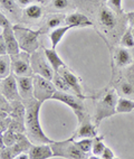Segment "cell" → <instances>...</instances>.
<instances>
[{
    "instance_id": "9",
    "label": "cell",
    "mask_w": 134,
    "mask_h": 159,
    "mask_svg": "<svg viewBox=\"0 0 134 159\" xmlns=\"http://www.w3.org/2000/svg\"><path fill=\"white\" fill-rule=\"evenodd\" d=\"M32 66L35 74H39L41 76L53 81L56 72L54 71V68L51 67V65L49 64L46 56L44 57L39 53L35 52L34 54L32 55Z\"/></svg>"
},
{
    "instance_id": "28",
    "label": "cell",
    "mask_w": 134,
    "mask_h": 159,
    "mask_svg": "<svg viewBox=\"0 0 134 159\" xmlns=\"http://www.w3.org/2000/svg\"><path fill=\"white\" fill-rule=\"evenodd\" d=\"M119 91L123 94V95H125L128 98H132L134 97V85L132 84L131 82H122L119 84Z\"/></svg>"
},
{
    "instance_id": "10",
    "label": "cell",
    "mask_w": 134,
    "mask_h": 159,
    "mask_svg": "<svg viewBox=\"0 0 134 159\" xmlns=\"http://www.w3.org/2000/svg\"><path fill=\"white\" fill-rule=\"evenodd\" d=\"M57 73H59L60 75L66 80V82L68 83V85L71 86V90L74 91V93L76 94V95H78V97L82 98V99H85L86 97L83 93V88H82V84H80V79H78V77H77L76 75L71 71V70H68L67 66L66 65L62 66Z\"/></svg>"
},
{
    "instance_id": "18",
    "label": "cell",
    "mask_w": 134,
    "mask_h": 159,
    "mask_svg": "<svg viewBox=\"0 0 134 159\" xmlns=\"http://www.w3.org/2000/svg\"><path fill=\"white\" fill-rule=\"evenodd\" d=\"M71 28H74L73 26L66 25V26H60V27H57V28H54L50 31L49 34V39H50L51 43V48L56 49L57 48L58 44L62 42L63 37L65 36V34L68 30H71Z\"/></svg>"
},
{
    "instance_id": "25",
    "label": "cell",
    "mask_w": 134,
    "mask_h": 159,
    "mask_svg": "<svg viewBox=\"0 0 134 159\" xmlns=\"http://www.w3.org/2000/svg\"><path fill=\"white\" fill-rule=\"evenodd\" d=\"M93 139L94 138H84V139L75 140V145L80 151L84 153H89L92 151V146H93Z\"/></svg>"
},
{
    "instance_id": "3",
    "label": "cell",
    "mask_w": 134,
    "mask_h": 159,
    "mask_svg": "<svg viewBox=\"0 0 134 159\" xmlns=\"http://www.w3.org/2000/svg\"><path fill=\"white\" fill-rule=\"evenodd\" d=\"M117 93L114 89H109L103 95L102 99L98 101L96 107V125H100L102 120L117 113L116 112V103H117Z\"/></svg>"
},
{
    "instance_id": "22",
    "label": "cell",
    "mask_w": 134,
    "mask_h": 159,
    "mask_svg": "<svg viewBox=\"0 0 134 159\" xmlns=\"http://www.w3.org/2000/svg\"><path fill=\"white\" fill-rule=\"evenodd\" d=\"M134 110V101L130 98H119L116 103L117 113H130Z\"/></svg>"
},
{
    "instance_id": "2",
    "label": "cell",
    "mask_w": 134,
    "mask_h": 159,
    "mask_svg": "<svg viewBox=\"0 0 134 159\" xmlns=\"http://www.w3.org/2000/svg\"><path fill=\"white\" fill-rule=\"evenodd\" d=\"M14 30L21 51L30 53V54L37 51L39 47L38 37L41 35L43 30H40V29L32 30V29L26 28V27L19 25H14Z\"/></svg>"
},
{
    "instance_id": "5",
    "label": "cell",
    "mask_w": 134,
    "mask_h": 159,
    "mask_svg": "<svg viewBox=\"0 0 134 159\" xmlns=\"http://www.w3.org/2000/svg\"><path fill=\"white\" fill-rule=\"evenodd\" d=\"M34 98L45 102L46 100L53 99V95L57 91V88L53 81L41 76L39 74H34Z\"/></svg>"
},
{
    "instance_id": "14",
    "label": "cell",
    "mask_w": 134,
    "mask_h": 159,
    "mask_svg": "<svg viewBox=\"0 0 134 159\" xmlns=\"http://www.w3.org/2000/svg\"><path fill=\"white\" fill-rule=\"evenodd\" d=\"M19 93L23 99L34 98V77L32 76H16Z\"/></svg>"
},
{
    "instance_id": "7",
    "label": "cell",
    "mask_w": 134,
    "mask_h": 159,
    "mask_svg": "<svg viewBox=\"0 0 134 159\" xmlns=\"http://www.w3.org/2000/svg\"><path fill=\"white\" fill-rule=\"evenodd\" d=\"M11 56L12 73L16 76H32L34 70L32 66V55L27 52H20Z\"/></svg>"
},
{
    "instance_id": "39",
    "label": "cell",
    "mask_w": 134,
    "mask_h": 159,
    "mask_svg": "<svg viewBox=\"0 0 134 159\" xmlns=\"http://www.w3.org/2000/svg\"><path fill=\"white\" fill-rule=\"evenodd\" d=\"M131 31H132V34H133V36H134V27H132Z\"/></svg>"
},
{
    "instance_id": "1",
    "label": "cell",
    "mask_w": 134,
    "mask_h": 159,
    "mask_svg": "<svg viewBox=\"0 0 134 159\" xmlns=\"http://www.w3.org/2000/svg\"><path fill=\"white\" fill-rule=\"evenodd\" d=\"M24 104L26 107V116H25V128L26 134L29 140L34 145L39 143H53V140L49 139L46 136L45 132L41 129L39 121V111L41 108L43 102L39 100L35 99H24Z\"/></svg>"
},
{
    "instance_id": "36",
    "label": "cell",
    "mask_w": 134,
    "mask_h": 159,
    "mask_svg": "<svg viewBox=\"0 0 134 159\" xmlns=\"http://www.w3.org/2000/svg\"><path fill=\"white\" fill-rule=\"evenodd\" d=\"M16 2L21 7H27L34 2V0H16Z\"/></svg>"
},
{
    "instance_id": "11",
    "label": "cell",
    "mask_w": 134,
    "mask_h": 159,
    "mask_svg": "<svg viewBox=\"0 0 134 159\" xmlns=\"http://www.w3.org/2000/svg\"><path fill=\"white\" fill-rule=\"evenodd\" d=\"M1 35L5 38V42H6L7 45V53L9 55H15L20 53L21 48H20L17 37L15 34L14 25L10 26V27H7L5 29H1Z\"/></svg>"
},
{
    "instance_id": "35",
    "label": "cell",
    "mask_w": 134,
    "mask_h": 159,
    "mask_svg": "<svg viewBox=\"0 0 134 159\" xmlns=\"http://www.w3.org/2000/svg\"><path fill=\"white\" fill-rule=\"evenodd\" d=\"M0 54H1V55L8 54V53H7L6 42H5V38H3L2 35H0Z\"/></svg>"
},
{
    "instance_id": "16",
    "label": "cell",
    "mask_w": 134,
    "mask_h": 159,
    "mask_svg": "<svg viewBox=\"0 0 134 159\" xmlns=\"http://www.w3.org/2000/svg\"><path fill=\"white\" fill-rule=\"evenodd\" d=\"M66 25L73 26L74 28H78V27H91L93 26L89 18L85 16L84 14L80 12H73V14L66 16Z\"/></svg>"
},
{
    "instance_id": "21",
    "label": "cell",
    "mask_w": 134,
    "mask_h": 159,
    "mask_svg": "<svg viewBox=\"0 0 134 159\" xmlns=\"http://www.w3.org/2000/svg\"><path fill=\"white\" fill-rule=\"evenodd\" d=\"M105 143H104V136H96L93 139V146H92V156L91 158H101L102 153L105 149Z\"/></svg>"
},
{
    "instance_id": "40",
    "label": "cell",
    "mask_w": 134,
    "mask_h": 159,
    "mask_svg": "<svg viewBox=\"0 0 134 159\" xmlns=\"http://www.w3.org/2000/svg\"><path fill=\"white\" fill-rule=\"evenodd\" d=\"M105 1H106V0H105Z\"/></svg>"
},
{
    "instance_id": "33",
    "label": "cell",
    "mask_w": 134,
    "mask_h": 159,
    "mask_svg": "<svg viewBox=\"0 0 134 159\" xmlns=\"http://www.w3.org/2000/svg\"><path fill=\"white\" fill-rule=\"evenodd\" d=\"M115 158H117V157L115 156L114 151L112 150L111 148L105 147V149H104V151H103V153H102L101 159H115Z\"/></svg>"
},
{
    "instance_id": "38",
    "label": "cell",
    "mask_w": 134,
    "mask_h": 159,
    "mask_svg": "<svg viewBox=\"0 0 134 159\" xmlns=\"http://www.w3.org/2000/svg\"><path fill=\"white\" fill-rule=\"evenodd\" d=\"M128 23H130L131 27H134V11L128 14Z\"/></svg>"
},
{
    "instance_id": "8",
    "label": "cell",
    "mask_w": 134,
    "mask_h": 159,
    "mask_svg": "<svg viewBox=\"0 0 134 159\" xmlns=\"http://www.w3.org/2000/svg\"><path fill=\"white\" fill-rule=\"evenodd\" d=\"M0 90H1V95L7 98L9 101H21L23 100L19 93L17 79H16L15 74H10L9 76L1 79Z\"/></svg>"
},
{
    "instance_id": "20",
    "label": "cell",
    "mask_w": 134,
    "mask_h": 159,
    "mask_svg": "<svg viewBox=\"0 0 134 159\" xmlns=\"http://www.w3.org/2000/svg\"><path fill=\"white\" fill-rule=\"evenodd\" d=\"M11 56L9 54H5L0 56V77L5 79L11 74Z\"/></svg>"
},
{
    "instance_id": "23",
    "label": "cell",
    "mask_w": 134,
    "mask_h": 159,
    "mask_svg": "<svg viewBox=\"0 0 134 159\" xmlns=\"http://www.w3.org/2000/svg\"><path fill=\"white\" fill-rule=\"evenodd\" d=\"M24 14H25V16L28 18V19L38 20L43 17V8L40 6H38V5L32 3V5L25 7Z\"/></svg>"
},
{
    "instance_id": "37",
    "label": "cell",
    "mask_w": 134,
    "mask_h": 159,
    "mask_svg": "<svg viewBox=\"0 0 134 159\" xmlns=\"http://www.w3.org/2000/svg\"><path fill=\"white\" fill-rule=\"evenodd\" d=\"M16 159H30V156H29L28 151H23L16 156Z\"/></svg>"
},
{
    "instance_id": "32",
    "label": "cell",
    "mask_w": 134,
    "mask_h": 159,
    "mask_svg": "<svg viewBox=\"0 0 134 159\" xmlns=\"http://www.w3.org/2000/svg\"><path fill=\"white\" fill-rule=\"evenodd\" d=\"M1 110L2 111H6V112H8L9 114L12 112V109H14V107H12V102L11 101H9L7 98H5L3 95H1Z\"/></svg>"
},
{
    "instance_id": "17",
    "label": "cell",
    "mask_w": 134,
    "mask_h": 159,
    "mask_svg": "<svg viewBox=\"0 0 134 159\" xmlns=\"http://www.w3.org/2000/svg\"><path fill=\"white\" fill-rule=\"evenodd\" d=\"M98 20L104 27L109 29H113L116 26V17L114 11L109 7H102L98 12Z\"/></svg>"
},
{
    "instance_id": "26",
    "label": "cell",
    "mask_w": 134,
    "mask_h": 159,
    "mask_svg": "<svg viewBox=\"0 0 134 159\" xmlns=\"http://www.w3.org/2000/svg\"><path fill=\"white\" fill-rule=\"evenodd\" d=\"M0 3H1V9L7 10L9 14L17 16V14L19 12L16 0H0Z\"/></svg>"
},
{
    "instance_id": "31",
    "label": "cell",
    "mask_w": 134,
    "mask_h": 159,
    "mask_svg": "<svg viewBox=\"0 0 134 159\" xmlns=\"http://www.w3.org/2000/svg\"><path fill=\"white\" fill-rule=\"evenodd\" d=\"M69 6V0H53V7L58 11H64Z\"/></svg>"
},
{
    "instance_id": "13",
    "label": "cell",
    "mask_w": 134,
    "mask_h": 159,
    "mask_svg": "<svg viewBox=\"0 0 134 159\" xmlns=\"http://www.w3.org/2000/svg\"><path fill=\"white\" fill-rule=\"evenodd\" d=\"M30 159H48L54 157V151L49 143H39L34 145L28 150Z\"/></svg>"
},
{
    "instance_id": "34",
    "label": "cell",
    "mask_w": 134,
    "mask_h": 159,
    "mask_svg": "<svg viewBox=\"0 0 134 159\" xmlns=\"http://www.w3.org/2000/svg\"><path fill=\"white\" fill-rule=\"evenodd\" d=\"M10 26H12L11 23H10L8 18L5 16V14L1 12V14H0V27H1V29H5V28H7V27H10Z\"/></svg>"
},
{
    "instance_id": "19",
    "label": "cell",
    "mask_w": 134,
    "mask_h": 159,
    "mask_svg": "<svg viewBox=\"0 0 134 159\" xmlns=\"http://www.w3.org/2000/svg\"><path fill=\"white\" fill-rule=\"evenodd\" d=\"M44 53L45 56L47 57L49 64L51 65V67L54 68V71L57 73L59 71V68L62 66L65 65V63L63 62V60L60 58V56L58 55V53L56 52V49L54 48H44Z\"/></svg>"
},
{
    "instance_id": "15",
    "label": "cell",
    "mask_w": 134,
    "mask_h": 159,
    "mask_svg": "<svg viewBox=\"0 0 134 159\" xmlns=\"http://www.w3.org/2000/svg\"><path fill=\"white\" fill-rule=\"evenodd\" d=\"M114 61L117 67H128L133 63L132 53L126 47H117L114 53Z\"/></svg>"
},
{
    "instance_id": "30",
    "label": "cell",
    "mask_w": 134,
    "mask_h": 159,
    "mask_svg": "<svg viewBox=\"0 0 134 159\" xmlns=\"http://www.w3.org/2000/svg\"><path fill=\"white\" fill-rule=\"evenodd\" d=\"M107 1V7L112 9L116 14H122L123 12V6L122 0H106Z\"/></svg>"
},
{
    "instance_id": "29",
    "label": "cell",
    "mask_w": 134,
    "mask_h": 159,
    "mask_svg": "<svg viewBox=\"0 0 134 159\" xmlns=\"http://www.w3.org/2000/svg\"><path fill=\"white\" fill-rule=\"evenodd\" d=\"M121 45L126 48H134V36L131 30H126L121 39Z\"/></svg>"
},
{
    "instance_id": "6",
    "label": "cell",
    "mask_w": 134,
    "mask_h": 159,
    "mask_svg": "<svg viewBox=\"0 0 134 159\" xmlns=\"http://www.w3.org/2000/svg\"><path fill=\"white\" fill-rule=\"evenodd\" d=\"M53 100H56V101H59V102L64 103V104L68 105L69 108L73 110V112L77 116L78 122H82L83 119L85 118L84 105H83L84 99L80 98L76 94L57 90V91L55 92L54 95H53Z\"/></svg>"
},
{
    "instance_id": "12",
    "label": "cell",
    "mask_w": 134,
    "mask_h": 159,
    "mask_svg": "<svg viewBox=\"0 0 134 159\" xmlns=\"http://www.w3.org/2000/svg\"><path fill=\"white\" fill-rule=\"evenodd\" d=\"M97 134V129L96 125L89 121V119H85L84 118L83 121L80 122V127L75 131V134H73V139L78 140V139H84V138H95Z\"/></svg>"
},
{
    "instance_id": "27",
    "label": "cell",
    "mask_w": 134,
    "mask_h": 159,
    "mask_svg": "<svg viewBox=\"0 0 134 159\" xmlns=\"http://www.w3.org/2000/svg\"><path fill=\"white\" fill-rule=\"evenodd\" d=\"M66 23V17H63L62 15L59 16H53V17L48 18L47 23H46V28L49 29H54L63 26V24Z\"/></svg>"
},
{
    "instance_id": "4",
    "label": "cell",
    "mask_w": 134,
    "mask_h": 159,
    "mask_svg": "<svg viewBox=\"0 0 134 159\" xmlns=\"http://www.w3.org/2000/svg\"><path fill=\"white\" fill-rule=\"evenodd\" d=\"M51 145L54 157H60V158H69V159H85L87 155L80 151L77 146L75 145V140L73 137L68 140L64 141H54Z\"/></svg>"
},
{
    "instance_id": "24",
    "label": "cell",
    "mask_w": 134,
    "mask_h": 159,
    "mask_svg": "<svg viewBox=\"0 0 134 159\" xmlns=\"http://www.w3.org/2000/svg\"><path fill=\"white\" fill-rule=\"evenodd\" d=\"M53 82L56 85L57 90L59 91H64V92H69V93H74V91L71 90V88L68 85V83L66 82V80L64 79L59 73H55V76L53 79ZM75 94V93H74Z\"/></svg>"
}]
</instances>
